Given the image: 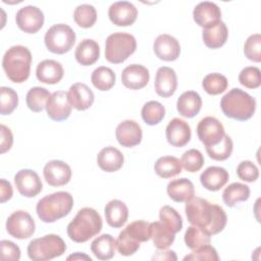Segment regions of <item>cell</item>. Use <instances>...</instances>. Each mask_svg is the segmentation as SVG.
<instances>
[{
  "instance_id": "cell-28",
  "label": "cell",
  "mask_w": 261,
  "mask_h": 261,
  "mask_svg": "<svg viewBox=\"0 0 261 261\" xmlns=\"http://www.w3.org/2000/svg\"><path fill=\"white\" fill-rule=\"evenodd\" d=\"M166 191L169 198L174 202H187L195 196L194 184L186 177L169 181Z\"/></svg>"
},
{
  "instance_id": "cell-34",
  "label": "cell",
  "mask_w": 261,
  "mask_h": 261,
  "mask_svg": "<svg viewBox=\"0 0 261 261\" xmlns=\"http://www.w3.org/2000/svg\"><path fill=\"white\" fill-rule=\"evenodd\" d=\"M154 170L158 176L170 178L181 172V163L180 160L174 156H162L156 160Z\"/></svg>"
},
{
  "instance_id": "cell-44",
  "label": "cell",
  "mask_w": 261,
  "mask_h": 261,
  "mask_svg": "<svg viewBox=\"0 0 261 261\" xmlns=\"http://www.w3.org/2000/svg\"><path fill=\"white\" fill-rule=\"evenodd\" d=\"M204 156L197 149H190L186 151L181 158L180 163L181 166L189 172H197L204 165Z\"/></svg>"
},
{
  "instance_id": "cell-54",
  "label": "cell",
  "mask_w": 261,
  "mask_h": 261,
  "mask_svg": "<svg viewBox=\"0 0 261 261\" xmlns=\"http://www.w3.org/2000/svg\"><path fill=\"white\" fill-rule=\"evenodd\" d=\"M153 260H176L177 257L175 255V253L171 250H159L156 252V254H154V256L152 257Z\"/></svg>"
},
{
  "instance_id": "cell-9",
  "label": "cell",
  "mask_w": 261,
  "mask_h": 261,
  "mask_svg": "<svg viewBox=\"0 0 261 261\" xmlns=\"http://www.w3.org/2000/svg\"><path fill=\"white\" fill-rule=\"evenodd\" d=\"M36 224L31 214L24 210H17L11 213L6 220L7 232L18 240L32 237L35 232Z\"/></svg>"
},
{
  "instance_id": "cell-1",
  "label": "cell",
  "mask_w": 261,
  "mask_h": 261,
  "mask_svg": "<svg viewBox=\"0 0 261 261\" xmlns=\"http://www.w3.org/2000/svg\"><path fill=\"white\" fill-rule=\"evenodd\" d=\"M185 211L188 221L209 236L219 233L226 225L227 217L223 208L205 199L193 197L186 202Z\"/></svg>"
},
{
  "instance_id": "cell-5",
  "label": "cell",
  "mask_w": 261,
  "mask_h": 261,
  "mask_svg": "<svg viewBox=\"0 0 261 261\" xmlns=\"http://www.w3.org/2000/svg\"><path fill=\"white\" fill-rule=\"evenodd\" d=\"M31 63V51L22 45L11 46L2 58V67L7 77L17 84L23 83L29 79Z\"/></svg>"
},
{
  "instance_id": "cell-36",
  "label": "cell",
  "mask_w": 261,
  "mask_h": 261,
  "mask_svg": "<svg viewBox=\"0 0 261 261\" xmlns=\"http://www.w3.org/2000/svg\"><path fill=\"white\" fill-rule=\"evenodd\" d=\"M50 96L51 94L47 89L42 87H33L27 93V106L33 112H41L46 107Z\"/></svg>"
},
{
  "instance_id": "cell-41",
  "label": "cell",
  "mask_w": 261,
  "mask_h": 261,
  "mask_svg": "<svg viewBox=\"0 0 261 261\" xmlns=\"http://www.w3.org/2000/svg\"><path fill=\"white\" fill-rule=\"evenodd\" d=\"M210 236L196 225H191L185 232V243L191 250L210 244Z\"/></svg>"
},
{
  "instance_id": "cell-17",
  "label": "cell",
  "mask_w": 261,
  "mask_h": 261,
  "mask_svg": "<svg viewBox=\"0 0 261 261\" xmlns=\"http://www.w3.org/2000/svg\"><path fill=\"white\" fill-rule=\"evenodd\" d=\"M117 142L123 147H135L142 141L143 132L140 124L132 119L121 121L115 128Z\"/></svg>"
},
{
  "instance_id": "cell-43",
  "label": "cell",
  "mask_w": 261,
  "mask_h": 261,
  "mask_svg": "<svg viewBox=\"0 0 261 261\" xmlns=\"http://www.w3.org/2000/svg\"><path fill=\"white\" fill-rule=\"evenodd\" d=\"M18 104L17 93L9 87L0 88V112L2 115L11 114Z\"/></svg>"
},
{
  "instance_id": "cell-7",
  "label": "cell",
  "mask_w": 261,
  "mask_h": 261,
  "mask_svg": "<svg viewBox=\"0 0 261 261\" xmlns=\"http://www.w3.org/2000/svg\"><path fill=\"white\" fill-rule=\"evenodd\" d=\"M137 49L136 38L124 32L109 35L105 42V58L110 63L125 61Z\"/></svg>"
},
{
  "instance_id": "cell-10",
  "label": "cell",
  "mask_w": 261,
  "mask_h": 261,
  "mask_svg": "<svg viewBox=\"0 0 261 261\" xmlns=\"http://www.w3.org/2000/svg\"><path fill=\"white\" fill-rule=\"evenodd\" d=\"M197 135L205 147L218 144L225 135L222 123L213 116L202 118L197 125Z\"/></svg>"
},
{
  "instance_id": "cell-3",
  "label": "cell",
  "mask_w": 261,
  "mask_h": 261,
  "mask_svg": "<svg viewBox=\"0 0 261 261\" xmlns=\"http://www.w3.org/2000/svg\"><path fill=\"white\" fill-rule=\"evenodd\" d=\"M220 108L225 116L239 121H245L254 115L256 100L247 92L233 88L221 98Z\"/></svg>"
},
{
  "instance_id": "cell-12",
  "label": "cell",
  "mask_w": 261,
  "mask_h": 261,
  "mask_svg": "<svg viewBox=\"0 0 261 261\" xmlns=\"http://www.w3.org/2000/svg\"><path fill=\"white\" fill-rule=\"evenodd\" d=\"M14 184L20 195L27 198L36 197L41 193L43 185L39 174L33 169H20L14 175Z\"/></svg>"
},
{
  "instance_id": "cell-14",
  "label": "cell",
  "mask_w": 261,
  "mask_h": 261,
  "mask_svg": "<svg viewBox=\"0 0 261 261\" xmlns=\"http://www.w3.org/2000/svg\"><path fill=\"white\" fill-rule=\"evenodd\" d=\"M108 16L112 23L118 27L132 25L138 16L137 7L128 1H117L110 5Z\"/></svg>"
},
{
  "instance_id": "cell-40",
  "label": "cell",
  "mask_w": 261,
  "mask_h": 261,
  "mask_svg": "<svg viewBox=\"0 0 261 261\" xmlns=\"http://www.w3.org/2000/svg\"><path fill=\"white\" fill-rule=\"evenodd\" d=\"M205 148H206L207 154L211 159L216 161H223V160H226L231 155L233 144H232L231 138L225 134L222 140L218 144L210 147H205Z\"/></svg>"
},
{
  "instance_id": "cell-39",
  "label": "cell",
  "mask_w": 261,
  "mask_h": 261,
  "mask_svg": "<svg viewBox=\"0 0 261 261\" xmlns=\"http://www.w3.org/2000/svg\"><path fill=\"white\" fill-rule=\"evenodd\" d=\"M227 79L218 72L208 73L202 81V87L209 95L221 94L227 89Z\"/></svg>"
},
{
  "instance_id": "cell-27",
  "label": "cell",
  "mask_w": 261,
  "mask_h": 261,
  "mask_svg": "<svg viewBox=\"0 0 261 261\" xmlns=\"http://www.w3.org/2000/svg\"><path fill=\"white\" fill-rule=\"evenodd\" d=\"M104 214L108 225L114 228H118L126 222L128 217V209L122 201L114 199L106 204L104 208Z\"/></svg>"
},
{
  "instance_id": "cell-42",
  "label": "cell",
  "mask_w": 261,
  "mask_h": 261,
  "mask_svg": "<svg viewBox=\"0 0 261 261\" xmlns=\"http://www.w3.org/2000/svg\"><path fill=\"white\" fill-rule=\"evenodd\" d=\"M160 221L163 222L168 228H170L174 233L180 231L182 227V219L180 214L172 207L165 205L159 210Z\"/></svg>"
},
{
  "instance_id": "cell-35",
  "label": "cell",
  "mask_w": 261,
  "mask_h": 261,
  "mask_svg": "<svg viewBox=\"0 0 261 261\" xmlns=\"http://www.w3.org/2000/svg\"><path fill=\"white\" fill-rule=\"evenodd\" d=\"M116 81L114 71L107 66H99L92 72L91 82L99 91L110 90Z\"/></svg>"
},
{
  "instance_id": "cell-13",
  "label": "cell",
  "mask_w": 261,
  "mask_h": 261,
  "mask_svg": "<svg viewBox=\"0 0 261 261\" xmlns=\"http://www.w3.org/2000/svg\"><path fill=\"white\" fill-rule=\"evenodd\" d=\"M45 108L50 119L62 121L69 117L72 107L68 101L67 93L64 91H56L49 97Z\"/></svg>"
},
{
  "instance_id": "cell-20",
  "label": "cell",
  "mask_w": 261,
  "mask_h": 261,
  "mask_svg": "<svg viewBox=\"0 0 261 261\" xmlns=\"http://www.w3.org/2000/svg\"><path fill=\"white\" fill-rule=\"evenodd\" d=\"M150 73L147 67L141 64L127 65L121 72V82L124 87L130 90H140L147 86Z\"/></svg>"
},
{
  "instance_id": "cell-2",
  "label": "cell",
  "mask_w": 261,
  "mask_h": 261,
  "mask_svg": "<svg viewBox=\"0 0 261 261\" xmlns=\"http://www.w3.org/2000/svg\"><path fill=\"white\" fill-rule=\"evenodd\" d=\"M102 217L97 210L85 207L77 211L76 215L67 225V234L75 243H85L98 234L102 229Z\"/></svg>"
},
{
  "instance_id": "cell-21",
  "label": "cell",
  "mask_w": 261,
  "mask_h": 261,
  "mask_svg": "<svg viewBox=\"0 0 261 261\" xmlns=\"http://www.w3.org/2000/svg\"><path fill=\"white\" fill-rule=\"evenodd\" d=\"M154 88L160 97L172 96L177 88V77L174 69L168 66L159 67L155 75Z\"/></svg>"
},
{
  "instance_id": "cell-33",
  "label": "cell",
  "mask_w": 261,
  "mask_h": 261,
  "mask_svg": "<svg viewBox=\"0 0 261 261\" xmlns=\"http://www.w3.org/2000/svg\"><path fill=\"white\" fill-rule=\"evenodd\" d=\"M249 197L250 188L242 182H232L228 185L222 193V200L228 207H233L240 202H245Z\"/></svg>"
},
{
  "instance_id": "cell-16",
  "label": "cell",
  "mask_w": 261,
  "mask_h": 261,
  "mask_svg": "<svg viewBox=\"0 0 261 261\" xmlns=\"http://www.w3.org/2000/svg\"><path fill=\"white\" fill-rule=\"evenodd\" d=\"M193 18L199 27L206 29L221 20V11L216 3L203 1L195 6Z\"/></svg>"
},
{
  "instance_id": "cell-19",
  "label": "cell",
  "mask_w": 261,
  "mask_h": 261,
  "mask_svg": "<svg viewBox=\"0 0 261 261\" xmlns=\"http://www.w3.org/2000/svg\"><path fill=\"white\" fill-rule=\"evenodd\" d=\"M155 55L164 61H173L180 54V45L178 41L171 35H159L153 44Z\"/></svg>"
},
{
  "instance_id": "cell-45",
  "label": "cell",
  "mask_w": 261,
  "mask_h": 261,
  "mask_svg": "<svg viewBox=\"0 0 261 261\" xmlns=\"http://www.w3.org/2000/svg\"><path fill=\"white\" fill-rule=\"evenodd\" d=\"M125 231L140 243L148 242L151 239L150 223L146 220H135L126 225Z\"/></svg>"
},
{
  "instance_id": "cell-51",
  "label": "cell",
  "mask_w": 261,
  "mask_h": 261,
  "mask_svg": "<svg viewBox=\"0 0 261 261\" xmlns=\"http://www.w3.org/2000/svg\"><path fill=\"white\" fill-rule=\"evenodd\" d=\"M0 259L3 261H18L20 259V249L13 242L2 240L0 242Z\"/></svg>"
},
{
  "instance_id": "cell-4",
  "label": "cell",
  "mask_w": 261,
  "mask_h": 261,
  "mask_svg": "<svg viewBox=\"0 0 261 261\" xmlns=\"http://www.w3.org/2000/svg\"><path fill=\"white\" fill-rule=\"evenodd\" d=\"M73 207V198L68 192L60 191L46 195L36 206L38 217L46 223H52L66 216Z\"/></svg>"
},
{
  "instance_id": "cell-26",
  "label": "cell",
  "mask_w": 261,
  "mask_h": 261,
  "mask_svg": "<svg viewBox=\"0 0 261 261\" xmlns=\"http://www.w3.org/2000/svg\"><path fill=\"white\" fill-rule=\"evenodd\" d=\"M202 107V98L195 91L184 92L177 99L176 109L178 113L187 118L196 116Z\"/></svg>"
},
{
  "instance_id": "cell-11",
  "label": "cell",
  "mask_w": 261,
  "mask_h": 261,
  "mask_svg": "<svg viewBox=\"0 0 261 261\" xmlns=\"http://www.w3.org/2000/svg\"><path fill=\"white\" fill-rule=\"evenodd\" d=\"M15 21L22 32L35 34L40 31L44 24V13L37 6L27 5L16 12Z\"/></svg>"
},
{
  "instance_id": "cell-22",
  "label": "cell",
  "mask_w": 261,
  "mask_h": 261,
  "mask_svg": "<svg viewBox=\"0 0 261 261\" xmlns=\"http://www.w3.org/2000/svg\"><path fill=\"white\" fill-rule=\"evenodd\" d=\"M67 97L71 107L80 111L89 109L95 99L93 91L83 83H75L71 85L67 92Z\"/></svg>"
},
{
  "instance_id": "cell-38",
  "label": "cell",
  "mask_w": 261,
  "mask_h": 261,
  "mask_svg": "<svg viewBox=\"0 0 261 261\" xmlns=\"http://www.w3.org/2000/svg\"><path fill=\"white\" fill-rule=\"evenodd\" d=\"M73 19L81 28H91L97 20L96 8L91 4H81L73 11Z\"/></svg>"
},
{
  "instance_id": "cell-24",
  "label": "cell",
  "mask_w": 261,
  "mask_h": 261,
  "mask_svg": "<svg viewBox=\"0 0 261 261\" xmlns=\"http://www.w3.org/2000/svg\"><path fill=\"white\" fill-rule=\"evenodd\" d=\"M227 170L220 166H209L200 175L201 185L208 191H219L228 181Z\"/></svg>"
},
{
  "instance_id": "cell-53",
  "label": "cell",
  "mask_w": 261,
  "mask_h": 261,
  "mask_svg": "<svg viewBox=\"0 0 261 261\" xmlns=\"http://www.w3.org/2000/svg\"><path fill=\"white\" fill-rule=\"evenodd\" d=\"M13 194V190L11 187V184L7 181L4 178H1L0 180V201L1 203H4L11 199Z\"/></svg>"
},
{
  "instance_id": "cell-49",
  "label": "cell",
  "mask_w": 261,
  "mask_h": 261,
  "mask_svg": "<svg viewBox=\"0 0 261 261\" xmlns=\"http://www.w3.org/2000/svg\"><path fill=\"white\" fill-rule=\"evenodd\" d=\"M185 261L187 260H194V261H204V260H209V261H218L219 256L217 254V251L215 250L214 247L210 246L209 244L201 246L195 250H192V253L187 255L184 258Z\"/></svg>"
},
{
  "instance_id": "cell-18",
  "label": "cell",
  "mask_w": 261,
  "mask_h": 261,
  "mask_svg": "<svg viewBox=\"0 0 261 261\" xmlns=\"http://www.w3.org/2000/svg\"><path fill=\"white\" fill-rule=\"evenodd\" d=\"M165 136L171 146L184 147L190 142L192 132L187 121L175 117L168 122L165 128Z\"/></svg>"
},
{
  "instance_id": "cell-47",
  "label": "cell",
  "mask_w": 261,
  "mask_h": 261,
  "mask_svg": "<svg viewBox=\"0 0 261 261\" xmlns=\"http://www.w3.org/2000/svg\"><path fill=\"white\" fill-rule=\"evenodd\" d=\"M116 248L120 255L130 256L134 255L140 249V242L134 240L125 229L121 230L116 240Z\"/></svg>"
},
{
  "instance_id": "cell-31",
  "label": "cell",
  "mask_w": 261,
  "mask_h": 261,
  "mask_svg": "<svg viewBox=\"0 0 261 261\" xmlns=\"http://www.w3.org/2000/svg\"><path fill=\"white\" fill-rule=\"evenodd\" d=\"M116 249V240L109 234L103 233L97 237L91 244V251L99 260H110Z\"/></svg>"
},
{
  "instance_id": "cell-29",
  "label": "cell",
  "mask_w": 261,
  "mask_h": 261,
  "mask_svg": "<svg viewBox=\"0 0 261 261\" xmlns=\"http://www.w3.org/2000/svg\"><path fill=\"white\" fill-rule=\"evenodd\" d=\"M228 37V30L226 24L220 20L215 24L203 29L202 39L204 44L210 49H217L222 47Z\"/></svg>"
},
{
  "instance_id": "cell-30",
  "label": "cell",
  "mask_w": 261,
  "mask_h": 261,
  "mask_svg": "<svg viewBox=\"0 0 261 261\" xmlns=\"http://www.w3.org/2000/svg\"><path fill=\"white\" fill-rule=\"evenodd\" d=\"M74 57L82 65H92L100 57V47L95 40L84 39L76 46Z\"/></svg>"
},
{
  "instance_id": "cell-32",
  "label": "cell",
  "mask_w": 261,
  "mask_h": 261,
  "mask_svg": "<svg viewBox=\"0 0 261 261\" xmlns=\"http://www.w3.org/2000/svg\"><path fill=\"white\" fill-rule=\"evenodd\" d=\"M150 234L154 246L159 250L167 249L175 239V233L161 221L150 223Z\"/></svg>"
},
{
  "instance_id": "cell-37",
  "label": "cell",
  "mask_w": 261,
  "mask_h": 261,
  "mask_svg": "<svg viewBox=\"0 0 261 261\" xmlns=\"http://www.w3.org/2000/svg\"><path fill=\"white\" fill-rule=\"evenodd\" d=\"M143 120L149 125L158 124L165 116V108L158 101H148L141 110Z\"/></svg>"
},
{
  "instance_id": "cell-48",
  "label": "cell",
  "mask_w": 261,
  "mask_h": 261,
  "mask_svg": "<svg viewBox=\"0 0 261 261\" xmlns=\"http://www.w3.org/2000/svg\"><path fill=\"white\" fill-rule=\"evenodd\" d=\"M244 53H245V56L253 62L261 61V35L260 34L258 33L253 34L246 40L244 45Z\"/></svg>"
},
{
  "instance_id": "cell-23",
  "label": "cell",
  "mask_w": 261,
  "mask_h": 261,
  "mask_svg": "<svg viewBox=\"0 0 261 261\" xmlns=\"http://www.w3.org/2000/svg\"><path fill=\"white\" fill-rule=\"evenodd\" d=\"M63 74L64 70L62 64L53 59L41 61L36 68V76L43 84H57L62 80Z\"/></svg>"
},
{
  "instance_id": "cell-15",
  "label": "cell",
  "mask_w": 261,
  "mask_h": 261,
  "mask_svg": "<svg viewBox=\"0 0 261 261\" xmlns=\"http://www.w3.org/2000/svg\"><path fill=\"white\" fill-rule=\"evenodd\" d=\"M43 174L48 185L52 187H61L70 180L71 168L64 161L51 160L45 164Z\"/></svg>"
},
{
  "instance_id": "cell-52",
  "label": "cell",
  "mask_w": 261,
  "mask_h": 261,
  "mask_svg": "<svg viewBox=\"0 0 261 261\" xmlns=\"http://www.w3.org/2000/svg\"><path fill=\"white\" fill-rule=\"evenodd\" d=\"M13 144V136L6 125L1 124L0 125V152L3 154L10 150Z\"/></svg>"
},
{
  "instance_id": "cell-8",
  "label": "cell",
  "mask_w": 261,
  "mask_h": 261,
  "mask_svg": "<svg viewBox=\"0 0 261 261\" xmlns=\"http://www.w3.org/2000/svg\"><path fill=\"white\" fill-rule=\"evenodd\" d=\"M44 42L50 52L64 54L73 47L75 33L68 24L56 23L47 30Z\"/></svg>"
},
{
  "instance_id": "cell-6",
  "label": "cell",
  "mask_w": 261,
  "mask_h": 261,
  "mask_svg": "<svg viewBox=\"0 0 261 261\" xmlns=\"http://www.w3.org/2000/svg\"><path fill=\"white\" fill-rule=\"evenodd\" d=\"M27 251L31 260L47 261L63 255L66 245L61 237L50 233L31 241Z\"/></svg>"
},
{
  "instance_id": "cell-50",
  "label": "cell",
  "mask_w": 261,
  "mask_h": 261,
  "mask_svg": "<svg viewBox=\"0 0 261 261\" xmlns=\"http://www.w3.org/2000/svg\"><path fill=\"white\" fill-rule=\"evenodd\" d=\"M237 174L240 179L247 182H253L259 177V169L252 161L244 160L239 163Z\"/></svg>"
},
{
  "instance_id": "cell-25",
  "label": "cell",
  "mask_w": 261,
  "mask_h": 261,
  "mask_svg": "<svg viewBox=\"0 0 261 261\" xmlns=\"http://www.w3.org/2000/svg\"><path fill=\"white\" fill-rule=\"evenodd\" d=\"M123 161L124 157L122 153L112 146L101 149L97 155L98 166L106 172H114L119 170L123 165Z\"/></svg>"
},
{
  "instance_id": "cell-55",
  "label": "cell",
  "mask_w": 261,
  "mask_h": 261,
  "mask_svg": "<svg viewBox=\"0 0 261 261\" xmlns=\"http://www.w3.org/2000/svg\"><path fill=\"white\" fill-rule=\"evenodd\" d=\"M67 260H88V261H92V258L86 254H82L80 252H76L70 256L67 257Z\"/></svg>"
},
{
  "instance_id": "cell-46",
  "label": "cell",
  "mask_w": 261,
  "mask_h": 261,
  "mask_svg": "<svg viewBox=\"0 0 261 261\" xmlns=\"http://www.w3.org/2000/svg\"><path fill=\"white\" fill-rule=\"evenodd\" d=\"M261 71L256 66H247L239 74V82L248 89H257L261 85Z\"/></svg>"
}]
</instances>
